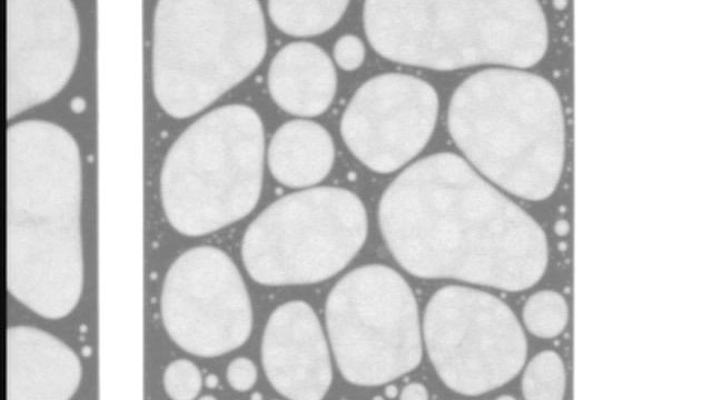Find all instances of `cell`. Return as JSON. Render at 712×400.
I'll list each match as a JSON object with an SVG mask.
<instances>
[{"label": "cell", "instance_id": "1", "mask_svg": "<svg viewBox=\"0 0 712 400\" xmlns=\"http://www.w3.org/2000/svg\"><path fill=\"white\" fill-rule=\"evenodd\" d=\"M378 220L393 257L418 278L522 291L546 269L541 227L451 152L397 176L382 196Z\"/></svg>", "mask_w": 712, "mask_h": 400}, {"label": "cell", "instance_id": "2", "mask_svg": "<svg viewBox=\"0 0 712 400\" xmlns=\"http://www.w3.org/2000/svg\"><path fill=\"white\" fill-rule=\"evenodd\" d=\"M78 146L43 120L6 131V284L37 314L59 319L77 306L83 282Z\"/></svg>", "mask_w": 712, "mask_h": 400}, {"label": "cell", "instance_id": "3", "mask_svg": "<svg viewBox=\"0 0 712 400\" xmlns=\"http://www.w3.org/2000/svg\"><path fill=\"white\" fill-rule=\"evenodd\" d=\"M447 127L474 167L504 190L532 201L555 190L565 130L560 97L546 79L513 69L478 71L455 90Z\"/></svg>", "mask_w": 712, "mask_h": 400}, {"label": "cell", "instance_id": "4", "mask_svg": "<svg viewBox=\"0 0 712 400\" xmlns=\"http://www.w3.org/2000/svg\"><path fill=\"white\" fill-rule=\"evenodd\" d=\"M364 28L384 58L435 70L527 68L543 58L548 41L537 1L370 0Z\"/></svg>", "mask_w": 712, "mask_h": 400}, {"label": "cell", "instance_id": "5", "mask_svg": "<svg viewBox=\"0 0 712 400\" xmlns=\"http://www.w3.org/2000/svg\"><path fill=\"white\" fill-rule=\"evenodd\" d=\"M265 52L258 1H158L152 38L156 100L174 118L196 114L248 77Z\"/></svg>", "mask_w": 712, "mask_h": 400}, {"label": "cell", "instance_id": "6", "mask_svg": "<svg viewBox=\"0 0 712 400\" xmlns=\"http://www.w3.org/2000/svg\"><path fill=\"white\" fill-rule=\"evenodd\" d=\"M264 129L245 104L217 108L191 123L170 147L160 174L169 223L202 236L246 217L263 183Z\"/></svg>", "mask_w": 712, "mask_h": 400}, {"label": "cell", "instance_id": "7", "mask_svg": "<svg viewBox=\"0 0 712 400\" xmlns=\"http://www.w3.org/2000/svg\"><path fill=\"white\" fill-rule=\"evenodd\" d=\"M367 216L346 189L319 187L287 194L247 228L241 256L249 276L265 286L326 280L363 247Z\"/></svg>", "mask_w": 712, "mask_h": 400}, {"label": "cell", "instance_id": "8", "mask_svg": "<svg viewBox=\"0 0 712 400\" xmlns=\"http://www.w3.org/2000/svg\"><path fill=\"white\" fill-rule=\"evenodd\" d=\"M326 326L343 377L353 384H385L422 359L416 300L389 267L367 264L344 276L326 301Z\"/></svg>", "mask_w": 712, "mask_h": 400}, {"label": "cell", "instance_id": "9", "mask_svg": "<svg viewBox=\"0 0 712 400\" xmlns=\"http://www.w3.org/2000/svg\"><path fill=\"white\" fill-rule=\"evenodd\" d=\"M423 331L437 374L464 396L505 384L526 359V339L516 317L503 301L481 290L439 289L427 303Z\"/></svg>", "mask_w": 712, "mask_h": 400}, {"label": "cell", "instance_id": "10", "mask_svg": "<svg viewBox=\"0 0 712 400\" xmlns=\"http://www.w3.org/2000/svg\"><path fill=\"white\" fill-rule=\"evenodd\" d=\"M160 306L169 337L198 357L227 353L251 331L244 280L231 259L215 247H196L175 260L165 277Z\"/></svg>", "mask_w": 712, "mask_h": 400}, {"label": "cell", "instance_id": "11", "mask_svg": "<svg viewBox=\"0 0 712 400\" xmlns=\"http://www.w3.org/2000/svg\"><path fill=\"white\" fill-rule=\"evenodd\" d=\"M437 111V94L429 83L409 74L385 73L355 92L342 117L340 132L360 162L389 173L424 149Z\"/></svg>", "mask_w": 712, "mask_h": 400}, {"label": "cell", "instance_id": "12", "mask_svg": "<svg viewBox=\"0 0 712 400\" xmlns=\"http://www.w3.org/2000/svg\"><path fill=\"white\" fill-rule=\"evenodd\" d=\"M79 51V26L68 0L6 2V118L53 98Z\"/></svg>", "mask_w": 712, "mask_h": 400}, {"label": "cell", "instance_id": "13", "mask_svg": "<svg viewBox=\"0 0 712 400\" xmlns=\"http://www.w3.org/2000/svg\"><path fill=\"white\" fill-rule=\"evenodd\" d=\"M261 360L271 386L288 399H323L332 383L322 326L304 301H289L270 314L263 337Z\"/></svg>", "mask_w": 712, "mask_h": 400}, {"label": "cell", "instance_id": "14", "mask_svg": "<svg viewBox=\"0 0 712 400\" xmlns=\"http://www.w3.org/2000/svg\"><path fill=\"white\" fill-rule=\"evenodd\" d=\"M6 350L8 400H66L77 391L79 359L50 333L29 326L10 327Z\"/></svg>", "mask_w": 712, "mask_h": 400}, {"label": "cell", "instance_id": "15", "mask_svg": "<svg viewBox=\"0 0 712 400\" xmlns=\"http://www.w3.org/2000/svg\"><path fill=\"white\" fill-rule=\"evenodd\" d=\"M336 71L329 57L310 42H291L270 62L268 89L285 111L303 117L323 113L336 91Z\"/></svg>", "mask_w": 712, "mask_h": 400}, {"label": "cell", "instance_id": "16", "mask_svg": "<svg viewBox=\"0 0 712 400\" xmlns=\"http://www.w3.org/2000/svg\"><path fill=\"white\" fill-rule=\"evenodd\" d=\"M335 157L329 133L309 120H291L273 136L268 166L280 183L301 188L322 181L330 171Z\"/></svg>", "mask_w": 712, "mask_h": 400}, {"label": "cell", "instance_id": "17", "mask_svg": "<svg viewBox=\"0 0 712 400\" xmlns=\"http://www.w3.org/2000/svg\"><path fill=\"white\" fill-rule=\"evenodd\" d=\"M348 1H268L269 17L283 32L295 37L315 36L335 26Z\"/></svg>", "mask_w": 712, "mask_h": 400}, {"label": "cell", "instance_id": "18", "mask_svg": "<svg viewBox=\"0 0 712 400\" xmlns=\"http://www.w3.org/2000/svg\"><path fill=\"white\" fill-rule=\"evenodd\" d=\"M525 399L557 400L565 391V370L562 359L554 351H543L527 364L522 380Z\"/></svg>", "mask_w": 712, "mask_h": 400}, {"label": "cell", "instance_id": "19", "mask_svg": "<svg viewBox=\"0 0 712 400\" xmlns=\"http://www.w3.org/2000/svg\"><path fill=\"white\" fill-rule=\"evenodd\" d=\"M567 319L566 301L552 290L532 294L523 308V320L527 330L540 338L558 336L564 330Z\"/></svg>", "mask_w": 712, "mask_h": 400}, {"label": "cell", "instance_id": "20", "mask_svg": "<svg viewBox=\"0 0 712 400\" xmlns=\"http://www.w3.org/2000/svg\"><path fill=\"white\" fill-rule=\"evenodd\" d=\"M164 386L167 394L175 400L195 399L201 388V374L189 360L172 361L164 373Z\"/></svg>", "mask_w": 712, "mask_h": 400}, {"label": "cell", "instance_id": "21", "mask_svg": "<svg viewBox=\"0 0 712 400\" xmlns=\"http://www.w3.org/2000/svg\"><path fill=\"white\" fill-rule=\"evenodd\" d=\"M364 57V44L353 34L339 38L334 47V58L344 70L357 69L363 63Z\"/></svg>", "mask_w": 712, "mask_h": 400}, {"label": "cell", "instance_id": "22", "mask_svg": "<svg viewBox=\"0 0 712 400\" xmlns=\"http://www.w3.org/2000/svg\"><path fill=\"white\" fill-rule=\"evenodd\" d=\"M256 367L247 358H237L227 368V380L235 390H249L256 382Z\"/></svg>", "mask_w": 712, "mask_h": 400}, {"label": "cell", "instance_id": "23", "mask_svg": "<svg viewBox=\"0 0 712 400\" xmlns=\"http://www.w3.org/2000/svg\"><path fill=\"white\" fill-rule=\"evenodd\" d=\"M399 399L402 400H426L428 399V392L426 388L417 382L407 384L400 392Z\"/></svg>", "mask_w": 712, "mask_h": 400}, {"label": "cell", "instance_id": "24", "mask_svg": "<svg viewBox=\"0 0 712 400\" xmlns=\"http://www.w3.org/2000/svg\"><path fill=\"white\" fill-rule=\"evenodd\" d=\"M216 383H217V379H216L215 376H209L207 378V384H208L209 388H214L216 386Z\"/></svg>", "mask_w": 712, "mask_h": 400}, {"label": "cell", "instance_id": "25", "mask_svg": "<svg viewBox=\"0 0 712 400\" xmlns=\"http://www.w3.org/2000/svg\"><path fill=\"white\" fill-rule=\"evenodd\" d=\"M396 392H397L396 389L394 387H392V386L386 389V394L388 397H395Z\"/></svg>", "mask_w": 712, "mask_h": 400}]
</instances>
